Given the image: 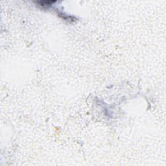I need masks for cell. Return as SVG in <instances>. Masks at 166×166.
Segmentation results:
<instances>
[{"label": "cell", "mask_w": 166, "mask_h": 166, "mask_svg": "<svg viewBox=\"0 0 166 166\" xmlns=\"http://www.w3.org/2000/svg\"><path fill=\"white\" fill-rule=\"evenodd\" d=\"M54 3H55V1H37L36 3L41 7H48L49 6L52 5Z\"/></svg>", "instance_id": "cell-1"}]
</instances>
